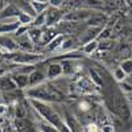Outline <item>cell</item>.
Here are the masks:
<instances>
[{"instance_id": "10", "label": "cell", "mask_w": 132, "mask_h": 132, "mask_svg": "<svg viewBox=\"0 0 132 132\" xmlns=\"http://www.w3.org/2000/svg\"><path fill=\"white\" fill-rule=\"evenodd\" d=\"M17 89L19 87L15 83L11 74H5V75L0 77V91L2 93H9V91H13V90H17Z\"/></svg>"}, {"instance_id": "48", "label": "cell", "mask_w": 132, "mask_h": 132, "mask_svg": "<svg viewBox=\"0 0 132 132\" xmlns=\"http://www.w3.org/2000/svg\"><path fill=\"white\" fill-rule=\"evenodd\" d=\"M0 57H3V53L2 52H0Z\"/></svg>"}, {"instance_id": "35", "label": "cell", "mask_w": 132, "mask_h": 132, "mask_svg": "<svg viewBox=\"0 0 132 132\" xmlns=\"http://www.w3.org/2000/svg\"><path fill=\"white\" fill-rule=\"evenodd\" d=\"M120 68L123 69V71L127 75H132V58H127L120 63Z\"/></svg>"}, {"instance_id": "8", "label": "cell", "mask_w": 132, "mask_h": 132, "mask_svg": "<svg viewBox=\"0 0 132 132\" xmlns=\"http://www.w3.org/2000/svg\"><path fill=\"white\" fill-rule=\"evenodd\" d=\"M103 28H96V27H87L81 35L78 37L79 42L82 44H86V42H90L93 40H96L99 37V35H101V32H102Z\"/></svg>"}, {"instance_id": "44", "label": "cell", "mask_w": 132, "mask_h": 132, "mask_svg": "<svg viewBox=\"0 0 132 132\" xmlns=\"http://www.w3.org/2000/svg\"><path fill=\"white\" fill-rule=\"evenodd\" d=\"M5 120H7V118H5V116H0V126H2V124L5 122Z\"/></svg>"}, {"instance_id": "1", "label": "cell", "mask_w": 132, "mask_h": 132, "mask_svg": "<svg viewBox=\"0 0 132 132\" xmlns=\"http://www.w3.org/2000/svg\"><path fill=\"white\" fill-rule=\"evenodd\" d=\"M25 96L29 99H37L46 103H58L63 99V94L53 83L44 82L35 87H28L24 91Z\"/></svg>"}, {"instance_id": "49", "label": "cell", "mask_w": 132, "mask_h": 132, "mask_svg": "<svg viewBox=\"0 0 132 132\" xmlns=\"http://www.w3.org/2000/svg\"><path fill=\"white\" fill-rule=\"evenodd\" d=\"M131 50H132V49H131Z\"/></svg>"}, {"instance_id": "21", "label": "cell", "mask_w": 132, "mask_h": 132, "mask_svg": "<svg viewBox=\"0 0 132 132\" xmlns=\"http://www.w3.org/2000/svg\"><path fill=\"white\" fill-rule=\"evenodd\" d=\"M20 9L15 4H8L4 7V9L0 13V19H7V17H19Z\"/></svg>"}, {"instance_id": "6", "label": "cell", "mask_w": 132, "mask_h": 132, "mask_svg": "<svg viewBox=\"0 0 132 132\" xmlns=\"http://www.w3.org/2000/svg\"><path fill=\"white\" fill-rule=\"evenodd\" d=\"M17 50H20L17 41L8 35H2L0 33V52L3 53V56L7 53H12Z\"/></svg>"}, {"instance_id": "45", "label": "cell", "mask_w": 132, "mask_h": 132, "mask_svg": "<svg viewBox=\"0 0 132 132\" xmlns=\"http://www.w3.org/2000/svg\"><path fill=\"white\" fill-rule=\"evenodd\" d=\"M36 2H48L49 3V0H36Z\"/></svg>"}, {"instance_id": "12", "label": "cell", "mask_w": 132, "mask_h": 132, "mask_svg": "<svg viewBox=\"0 0 132 132\" xmlns=\"http://www.w3.org/2000/svg\"><path fill=\"white\" fill-rule=\"evenodd\" d=\"M86 25L87 27H96V28H103L107 24V16L102 15V13H96L93 15L91 17H89L86 21Z\"/></svg>"}, {"instance_id": "22", "label": "cell", "mask_w": 132, "mask_h": 132, "mask_svg": "<svg viewBox=\"0 0 132 132\" xmlns=\"http://www.w3.org/2000/svg\"><path fill=\"white\" fill-rule=\"evenodd\" d=\"M27 35L29 36V38L32 40V42L35 44V45L41 44V38H42V29L41 28H38V27H30L28 29Z\"/></svg>"}, {"instance_id": "38", "label": "cell", "mask_w": 132, "mask_h": 132, "mask_svg": "<svg viewBox=\"0 0 132 132\" xmlns=\"http://www.w3.org/2000/svg\"><path fill=\"white\" fill-rule=\"evenodd\" d=\"M28 29H29V27H28V25H20V28L15 32V36H16V37H20V36L25 35V33L28 32Z\"/></svg>"}, {"instance_id": "40", "label": "cell", "mask_w": 132, "mask_h": 132, "mask_svg": "<svg viewBox=\"0 0 132 132\" xmlns=\"http://www.w3.org/2000/svg\"><path fill=\"white\" fill-rule=\"evenodd\" d=\"M112 32L111 28H104L102 29L101 32V35H99V40H104V38H110V33Z\"/></svg>"}, {"instance_id": "47", "label": "cell", "mask_w": 132, "mask_h": 132, "mask_svg": "<svg viewBox=\"0 0 132 132\" xmlns=\"http://www.w3.org/2000/svg\"><path fill=\"white\" fill-rule=\"evenodd\" d=\"M0 132H3V128H2V126H0Z\"/></svg>"}, {"instance_id": "13", "label": "cell", "mask_w": 132, "mask_h": 132, "mask_svg": "<svg viewBox=\"0 0 132 132\" xmlns=\"http://www.w3.org/2000/svg\"><path fill=\"white\" fill-rule=\"evenodd\" d=\"M13 123H15V127L17 129V132H35V127H33L32 122H29L28 119H19V118H15L13 119Z\"/></svg>"}, {"instance_id": "18", "label": "cell", "mask_w": 132, "mask_h": 132, "mask_svg": "<svg viewBox=\"0 0 132 132\" xmlns=\"http://www.w3.org/2000/svg\"><path fill=\"white\" fill-rule=\"evenodd\" d=\"M58 28L62 35H71L77 30L78 28V23H73V21H66V20H61L58 23Z\"/></svg>"}, {"instance_id": "5", "label": "cell", "mask_w": 132, "mask_h": 132, "mask_svg": "<svg viewBox=\"0 0 132 132\" xmlns=\"http://www.w3.org/2000/svg\"><path fill=\"white\" fill-rule=\"evenodd\" d=\"M94 15V12L91 9H74V11H70V12L65 13L62 20H66V21H73V23H79V21H86L89 17H91Z\"/></svg>"}, {"instance_id": "25", "label": "cell", "mask_w": 132, "mask_h": 132, "mask_svg": "<svg viewBox=\"0 0 132 132\" xmlns=\"http://www.w3.org/2000/svg\"><path fill=\"white\" fill-rule=\"evenodd\" d=\"M65 123L68 124V127L71 129V132H81V124L78 122V119H75L70 114H66L65 116Z\"/></svg>"}, {"instance_id": "33", "label": "cell", "mask_w": 132, "mask_h": 132, "mask_svg": "<svg viewBox=\"0 0 132 132\" xmlns=\"http://www.w3.org/2000/svg\"><path fill=\"white\" fill-rule=\"evenodd\" d=\"M90 79L98 86V87H101V86H103V78L101 77V74H99L96 70H94V69H90Z\"/></svg>"}, {"instance_id": "16", "label": "cell", "mask_w": 132, "mask_h": 132, "mask_svg": "<svg viewBox=\"0 0 132 132\" xmlns=\"http://www.w3.org/2000/svg\"><path fill=\"white\" fill-rule=\"evenodd\" d=\"M15 5L21 11V12L28 13L32 17H36L37 16V13L35 12V9H33V7H32L30 0H15Z\"/></svg>"}, {"instance_id": "41", "label": "cell", "mask_w": 132, "mask_h": 132, "mask_svg": "<svg viewBox=\"0 0 132 132\" xmlns=\"http://www.w3.org/2000/svg\"><path fill=\"white\" fill-rule=\"evenodd\" d=\"M65 0H49V5L50 7H56V8H61Z\"/></svg>"}, {"instance_id": "9", "label": "cell", "mask_w": 132, "mask_h": 132, "mask_svg": "<svg viewBox=\"0 0 132 132\" xmlns=\"http://www.w3.org/2000/svg\"><path fill=\"white\" fill-rule=\"evenodd\" d=\"M77 90L81 91L82 94H94L99 87L90 79V78H79L77 81Z\"/></svg>"}, {"instance_id": "32", "label": "cell", "mask_w": 132, "mask_h": 132, "mask_svg": "<svg viewBox=\"0 0 132 132\" xmlns=\"http://www.w3.org/2000/svg\"><path fill=\"white\" fill-rule=\"evenodd\" d=\"M114 45V41L111 38H104V40H99V44H98V50L101 52H106L108 49H111Z\"/></svg>"}, {"instance_id": "2", "label": "cell", "mask_w": 132, "mask_h": 132, "mask_svg": "<svg viewBox=\"0 0 132 132\" xmlns=\"http://www.w3.org/2000/svg\"><path fill=\"white\" fill-rule=\"evenodd\" d=\"M28 101H29V104L32 106V108L42 118V120L56 126L57 128H60L62 126V123L65 122L61 118V115L49 103L42 102V101H37V99H29V98H28Z\"/></svg>"}, {"instance_id": "37", "label": "cell", "mask_w": 132, "mask_h": 132, "mask_svg": "<svg viewBox=\"0 0 132 132\" xmlns=\"http://www.w3.org/2000/svg\"><path fill=\"white\" fill-rule=\"evenodd\" d=\"M2 128H3V132H17L13 120H8L7 119L5 122L2 124Z\"/></svg>"}, {"instance_id": "36", "label": "cell", "mask_w": 132, "mask_h": 132, "mask_svg": "<svg viewBox=\"0 0 132 132\" xmlns=\"http://www.w3.org/2000/svg\"><path fill=\"white\" fill-rule=\"evenodd\" d=\"M126 78H127V74L123 71V69L120 68V66H119L118 69H115V71H114V79H115V81H118V82H124Z\"/></svg>"}, {"instance_id": "24", "label": "cell", "mask_w": 132, "mask_h": 132, "mask_svg": "<svg viewBox=\"0 0 132 132\" xmlns=\"http://www.w3.org/2000/svg\"><path fill=\"white\" fill-rule=\"evenodd\" d=\"M83 0H65L61 9L63 13H68L70 11H74V9H78V7L82 4Z\"/></svg>"}, {"instance_id": "23", "label": "cell", "mask_w": 132, "mask_h": 132, "mask_svg": "<svg viewBox=\"0 0 132 132\" xmlns=\"http://www.w3.org/2000/svg\"><path fill=\"white\" fill-rule=\"evenodd\" d=\"M56 36H58L57 35V32H56V29H54L53 27H48L46 29H42V38H41V44L44 46H46L48 44L56 37Z\"/></svg>"}, {"instance_id": "3", "label": "cell", "mask_w": 132, "mask_h": 132, "mask_svg": "<svg viewBox=\"0 0 132 132\" xmlns=\"http://www.w3.org/2000/svg\"><path fill=\"white\" fill-rule=\"evenodd\" d=\"M44 58V54L33 53V52H12L9 60L13 63L19 65H37Z\"/></svg>"}, {"instance_id": "19", "label": "cell", "mask_w": 132, "mask_h": 132, "mask_svg": "<svg viewBox=\"0 0 132 132\" xmlns=\"http://www.w3.org/2000/svg\"><path fill=\"white\" fill-rule=\"evenodd\" d=\"M65 38H66V36L65 35H62V33H60L58 36H56L54 37L48 45L45 46V50L46 52H49V53H53V52H58V49L61 48V45H62V42L65 41Z\"/></svg>"}, {"instance_id": "4", "label": "cell", "mask_w": 132, "mask_h": 132, "mask_svg": "<svg viewBox=\"0 0 132 132\" xmlns=\"http://www.w3.org/2000/svg\"><path fill=\"white\" fill-rule=\"evenodd\" d=\"M112 103H114L115 114L119 118H122L123 120H129V118H131V106L128 104L127 99L120 94H115V96L112 98Z\"/></svg>"}, {"instance_id": "14", "label": "cell", "mask_w": 132, "mask_h": 132, "mask_svg": "<svg viewBox=\"0 0 132 132\" xmlns=\"http://www.w3.org/2000/svg\"><path fill=\"white\" fill-rule=\"evenodd\" d=\"M11 75H12L15 83L17 85V87H19L20 90L28 89V86H29V75L21 74V73H16V71H12V73H11Z\"/></svg>"}, {"instance_id": "29", "label": "cell", "mask_w": 132, "mask_h": 132, "mask_svg": "<svg viewBox=\"0 0 132 132\" xmlns=\"http://www.w3.org/2000/svg\"><path fill=\"white\" fill-rule=\"evenodd\" d=\"M98 44H99L98 40H93V41H90V42L83 44L82 52H83L85 54H93L95 50H98Z\"/></svg>"}, {"instance_id": "43", "label": "cell", "mask_w": 132, "mask_h": 132, "mask_svg": "<svg viewBox=\"0 0 132 132\" xmlns=\"http://www.w3.org/2000/svg\"><path fill=\"white\" fill-rule=\"evenodd\" d=\"M90 103H87V102H82L79 104V108H81V111H87V110H90Z\"/></svg>"}, {"instance_id": "17", "label": "cell", "mask_w": 132, "mask_h": 132, "mask_svg": "<svg viewBox=\"0 0 132 132\" xmlns=\"http://www.w3.org/2000/svg\"><path fill=\"white\" fill-rule=\"evenodd\" d=\"M79 40L78 38H74V37H66L65 41L62 42L61 48L58 49V52H63V53H68V52H74L75 48L79 45Z\"/></svg>"}, {"instance_id": "34", "label": "cell", "mask_w": 132, "mask_h": 132, "mask_svg": "<svg viewBox=\"0 0 132 132\" xmlns=\"http://www.w3.org/2000/svg\"><path fill=\"white\" fill-rule=\"evenodd\" d=\"M33 20H35V17H32L28 13H24V12H21V11H20V13H19V21H20L21 25H28L29 27V25H32Z\"/></svg>"}, {"instance_id": "26", "label": "cell", "mask_w": 132, "mask_h": 132, "mask_svg": "<svg viewBox=\"0 0 132 132\" xmlns=\"http://www.w3.org/2000/svg\"><path fill=\"white\" fill-rule=\"evenodd\" d=\"M20 21H16V23H11V24H0V33L2 35H9V33H15L19 28H20Z\"/></svg>"}, {"instance_id": "31", "label": "cell", "mask_w": 132, "mask_h": 132, "mask_svg": "<svg viewBox=\"0 0 132 132\" xmlns=\"http://www.w3.org/2000/svg\"><path fill=\"white\" fill-rule=\"evenodd\" d=\"M45 24H46V11H45V12H42V13H40V15H37L35 17V20H33V23H32V27L41 28Z\"/></svg>"}, {"instance_id": "15", "label": "cell", "mask_w": 132, "mask_h": 132, "mask_svg": "<svg viewBox=\"0 0 132 132\" xmlns=\"http://www.w3.org/2000/svg\"><path fill=\"white\" fill-rule=\"evenodd\" d=\"M27 33L23 35V36H20V37H17L19 49L21 52H33V49H35V44L32 42V40L29 38V36L27 35Z\"/></svg>"}, {"instance_id": "30", "label": "cell", "mask_w": 132, "mask_h": 132, "mask_svg": "<svg viewBox=\"0 0 132 132\" xmlns=\"http://www.w3.org/2000/svg\"><path fill=\"white\" fill-rule=\"evenodd\" d=\"M38 131L40 132H60V129L56 126H53V124L45 122V120L38 122Z\"/></svg>"}, {"instance_id": "11", "label": "cell", "mask_w": 132, "mask_h": 132, "mask_svg": "<svg viewBox=\"0 0 132 132\" xmlns=\"http://www.w3.org/2000/svg\"><path fill=\"white\" fill-rule=\"evenodd\" d=\"M45 78H46V74L42 70H40V69L33 70L29 74V86L28 87H35V86H38V85L44 83L45 82Z\"/></svg>"}, {"instance_id": "46", "label": "cell", "mask_w": 132, "mask_h": 132, "mask_svg": "<svg viewBox=\"0 0 132 132\" xmlns=\"http://www.w3.org/2000/svg\"><path fill=\"white\" fill-rule=\"evenodd\" d=\"M86 132H99V131H87V129H86Z\"/></svg>"}, {"instance_id": "7", "label": "cell", "mask_w": 132, "mask_h": 132, "mask_svg": "<svg viewBox=\"0 0 132 132\" xmlns=\"http://www.w3.org/2000/svg\"><path fill=\"white\" fill-rule=\"evenodd\" d=\"M63 12L61 8H56V7H49L46 9V24L45 27H53L58 24L60 21L62 20L63 17Z\"/></svg>"}, {"instance_id": "28", "label": "cell", "mask_w": 132, "mask_h": 132, "mask_svg": "<svg viewBox=\"0 0 132 132\" xmlns=\"http://www.w3.org/2000/svg\"><path fill=\"white\" fill-rule=\"evenodd\" d=\"M30 3H32V7H33V9H35V12L37 15L45 12V11L50 7L48 2H36V0H30Z\"/></svg>"}, {"instance_id": "20", "label": "cell", "mask_w": 132, "mask_h": 132, "mask_svg": "<svg viewBox=\"0 0 132 132\" xmlns=\"http://www.w3.org/2000/svg\"><path fill=\"white\" fill-rule=\"evenodd\" d=\"M62 75V66L61 63H50L48 66V70H46V78L52 79H57L58 77Z\"/></svg>"}, {"instance_id": "42", "label": "cell", "mask_w": 132, "mask_h": 132, "mask_svg": "<svg viewBox=\"0 0 132 132\" xmlns=\"http://www.w3.org/2000/svg\"><path fill=\"white\" fill-rule=\"evenodd\" d=\"M86 4H90V5H94V7H101L103 3L102 0H83Z\"/></svg>"}, {"instance_id": "39", "label": "cell", "mask_w": 132, "mask_h": 132, "mask_svg": "<svg viewBox=\"0 0 132 132\" xmlns=\"http://www.w3.org/2000/svg\"><path fill=\"white\" fill-rule=\"evenodd\" d=\"M115 126L114 124H110V123H106L101 127V132H115Z\"/></svg>"}, {"instance_id": "27", "label": "cell", "mask_w": 132, "mask_h": 132, "mask_svg": "<svg viewBox=\"0 0 132 132\" xmlns=\"http://www.w3.org/2000/svg\"><path fill=\"white\" fill-rule=\"evenodd\" d=\"M61 66H62V74L63 75H71L75 73V66H74V62L71 60H66V61H62L61 62Z\"/></svg>"}]
</instances>
